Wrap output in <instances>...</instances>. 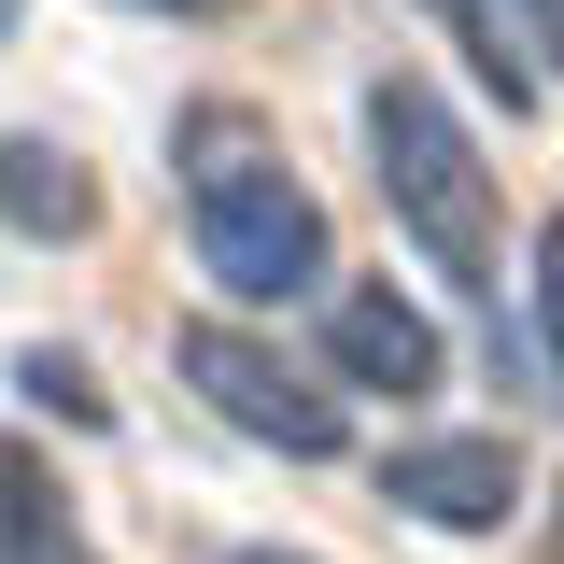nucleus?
Returning <instances> with one entry per match:
<instances>
[{
	"mask_svg": "<svg viewBox=\"0 0 564 564\" xmlns=\"http://www.w3.org/2000/svg\"><path fill=\"white\" fill-rule=\"evenodd\" d=\"M198 14H212V0H198Z\"/></svg>",
	"mask_w": 564,
	"mask_h": 564,
	"instance_id": "ddd939ff",
	"label": "nucleus"
},
{
	"mask_svg": "<svg viewBox=\"0 0 564 564\" xmlns=\"http://www.w3.org/2000/svg\"><path fill=\"white\" fill-rule=\"evenodd\" d=\"M0 14H14V0H0Z\"/></svg>",
	"mask_w": 564,
	"mask_h": 564,
	"instance_id": "f8f14e48",
	"label": "nucleus"
},
{
	"mask_svg": "<svg viewBox=\"0 0 564 564\" xmlns=\"http://www.w3.org/2000/svg\"><path fill=\"white\" fill-rule=\"evenodd\" d=\"M367 155H381V212L410 226V254L452 296H508L494 282V170H480V141H466V113L423 85V70H381L367 85Z\"/></svg>",
	"mask_w": 564,
	"mask_h": 564,
	"instance_id": "f03ea898",
	"label": "nucleus"
},
{
	"mask_svg": "<svg viewBox=\"0 0 564 564\" xmlns=\"http://www.w3.org/2000/svg\"><path fill=\"white\" fill-rule=\"evenodd\" d=\"M0 212H14V226H85V184H70V155L14 141V155H0Z\"/></svg>",
	"mask_w": 564,
	"mask_h": 564,
	"instance_id": "0eeeda50",
	"label": "nucleus"
},
{
	"mask_svg": "<svg viewBox=\"0 0 564 564\" xmlns=\"http://www.w3.org/2000/svg\"><path fill=\"white\" fill-rule=\"evenodd\" d=\"M0 564H85V536H70V494L0 437Z\"/></svg>",
	"mask_w": 564,
	"mask_h": 564,
	"instance_id": "423d86ee",
	"label": "nucleus"
},
{
	"mask_svg": "<svg viewBox=\"0 0 564 564\" xmlns=\"http://www.w3.org/2000/svg\"><path fill=\"white\" fill-rule=\"evenodd\" d=\"M536 352H551V381H564V212L536 226Z\"/></svg>",
	"mask_w": 564,
	"mask_h": 564,
	"instance_id": "6e6552de",
	"label": "nucleus"
},
{
	"mask_svg": "<svg viewBox=\"0 0 564 564\" xmlns=\"http://www.w3.org/2000/svg\"><path fill=\"white\" fill-rule=\"evenodd\" d=\"M494 14H508V29H522V43H536V70L564 57V0H494Z\"/></svg>",
	"mask_w": 564,
	"mask_h": 564,
	"instance_id": "1a4fd4ad",
	"label": "nucleus"
},
{
	"mask_svg": "<svg viewBox=\"0 0 564 564\" xmlns=\"http://www.w3.org/2000/svg\"><path fill=\"white\" fill-rule=\"evenodd\" d=\"M184 240H198V282L226 311H296L325 296V212L282 170V141L254 113H184Z\"/></svg>",
	"mask_w": 564,
	"mask_h": 564,
	"instance_id": "f257e3e1",
	"label": "nucleus"
},
{
	"mask_svg": "<svg viewBox=\"0 0 564 564\" xmlns=\"http://www.w3.org/2000/svg\"><path fill=\"white\" fill-rule=\"evenodd\" d=\"M226 564H325V551H226Z\"/></svg>",
	"mask_w": 564,
	"mask_h": 564,
	"instance_id": "9d476101",
	"label": "nucleus"
},
{
	"mask_svg": "<svg viewBox=\"0 0 564 564\" xmlns=\"http://www.w3.org/2000/svg\"><path fill=\"white\" fill-rule=\"evenodd\" d=\"M551 564H564V508H551Z\"/></svg>",
	"mask_w": 564,
	"mask_h": 564,
	"instance_id": "9b49d317",
	"label": "nucleus"
},
{
	"mask_svg": "<svg viewBox=\"0 0 564 564\" xmlns=\"http://www.w3.org/2000/svg\"><path fill=\"white\" fill-rule=\"evenodd\" d=\"M325 352L367 395H437V325H423L395 282H325Z\"/></svg>",
	"mask_w": 564,
	"mask_h": 564,
	"instance_id": "39448f33",
	"label": "nucleus"
},
{
	"mask_svg": "<svg viewBox=\"0 0 564 564\" xmlns=\"http://www.w3.org/2000/svg\"><path fill=\"white\" fill-rule=\"evenodd\" d=\"M170 367H184V381H198L240 437H269V452H296V466H325V452H339V395H325L296 352H269L254 325H184V339H170Z\"/></svg>",
	"mask_w": 564,
	"mask_h": 564,
	"instance_id": "7ed1b4c3",
	"label": "nucleus"
},
{
	"mask_svg": "<svg viewBox=\"0 0 564 564\" xmlns=\"http://www.w3.org/2000/svg\"><path fill=\"white\" fill-rule=\"evenodd\" d=\"M381 494L423 508L437 536H494V522L522 508V452H508V437H395V452H381Z\"/></svg>",
	"mask_w": 564,
	"mask_h": 564,
	"instance_id": "20e7f679",
	"label": "nucleus"
}]
</instances>
